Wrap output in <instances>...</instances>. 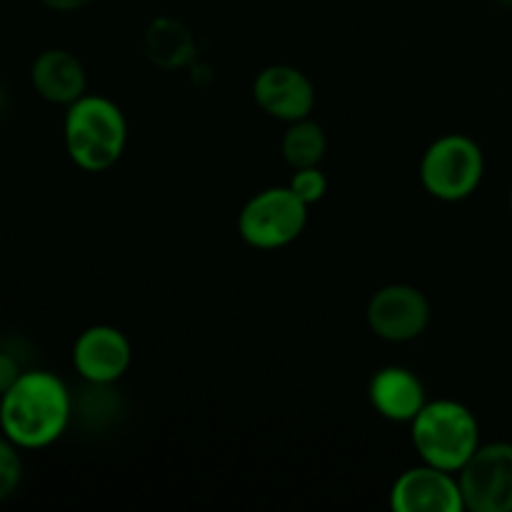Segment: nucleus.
<instances>
[{
  "mask_svg": "<svg viewBox=\"0 0 512 512\" xmlns=\"http://www.w3.org/2000/svg\"><path fill=\"white\" fill-rule=\"evenodd\" d=\"M510 213H512V185H510Z\"/></svg>",
  "mask_w": 512,
  "mask_h": 512,
  "instance_id": "6ab92c4d",
  "label": "nucleus"
},
{
  "mask_svg": "<svg viewBox=\"0 0 512 512\" xmlns=\"http://www.w3.org/2000/svg\"><path fill=\"white\" fill-rule=\"evenodd\" d=\"M458 480L465 510L512 512V443L480 445L460 468Z\"/></svg>",
  "mask_w": 512,
  "mask_h": 512,
  "instance_id": "423d86ee",
  "label": "nucleus"
},
{
  "mask_svg": "<svg viewBox=\"0 0 512 512\" xmlns=\"http://www.w3.org/2000/svg\"><path fill=\"white\" fill-rule=\"evenodd\" d=\"M73 398L58 375L28 370L0 395V430L23 450H40L63 438Z\"/></svg>",
  "mask_w": 512,
  "mask_h": 512,
  "instance_id": "f257e3e1",
  "label": "nucleus"
},
{
  "mask_svg": "<svg viewBox=\"0 0 512 512\" xmlns=\"http://www.w3.org/2000/svg\"><path fill=\"white\" fill-rule=\"evenodd\" d=\"M18 450V445L0 430V500H8L23 480V460Z\"/></svg>",
  "mask_w": 512,
  "mask_h": 512,
  "instance_id": "2eb2a0df",
  "label": "nucleus"
},
{
  "mask_svg": "<svg viewBox=\"0 0 512 512\" xmlns=\"http://www.w3.org/2000/svg\"><path fill=\"white\" fill-rule=\"evenodd\" d=\"M368 400L370 408L380 418L410 425L428 403V395H425L423 380L413 370L403 368V365H385V368L375 370L370 378Z\"/></svg>",
  "mask_w": 512,
  "mask_h": 512,
  "instance_id": "9b49d317",
  "label": "nucleus"
},
{
  "mask_svg": "<svg viewBox=\"0 0 512 512\" xmlns=\"http://www.w3.org/2000/svg\"><path fill=\"white\" fill-rule=\"evenodd\" d=\"M143 50L150 63L160 70H180L190 68L198 60V45L193 33L183 20L173 15H160L150 20L145 28Z\"/></svg>",
  "mask_w": 512,
  "mask_h": 512,
  "instance_id": "ddd939ff",
  "label": "nucleus"
},
{
  "mask_svg": "<svg viewBox=\"0 0 512 512\" xmlns=\"http://www.w3.org/2000/svg\"><path fill=\"white\" fill-rule=\"evenodd\" d=\"M30 83L40 98L55 105H70L88 93L85 65L63 48H48L33 60Z\"/></svg>",
  "mask_w": 512,
  "mask_h": 512,
  "instance_id": "f8f14e48",
  "label": "nucleus"
},
{
  "mask_svg": "<svg viewBox=\"0 0 512 512\" xmlns=\"http://www.w3.org/2000/svg\"><path fill=\"white\" fill-rule=\"evenodd\" d=\"M20 373H23V370H20L18 360L10 353H0V395L20 378Z\"/></svg>",
  "mask_w": 512,
  "mask_h": 512,
  "instance_id": "f3484780",
  "label": "nucleus"
},
{
  "mask_svg": "<svg viewBox=\"0 0 512 512\" xmlns=\"http://www.w3.org/2000/svg\"><path fill=\"white\" fill-rule=\"evenodd\" d=\"M280 153L293 170L320 165L328 153V135H325L323 125L315 123L313 118L288 123L283 140H280Z\"/></svg>",
  "mask_w": 512,
  "mask_h": 512,
  "instance_id": "4468645a",
  "label": "nucleus"
},
{
  "mask_svg": "<svg viewBox=\"0 0 512 512\" xmlns=\"http://www.w3.org/2000/svg\"><path fill=\"white\" fill-rule=\"evenodd\" d=\"M133 363V345L115 325H90L73 345V368L88 385L118 383Z\"/></svg>",
  "mask_w": 512,
  "mask_h": 512,
  "instance_id": "1a4fd4ad",
  "label": "nucleus"
},
{
  "mask_svg": "<svg viewBox=\"0 0 512 512\" xmlns=\"http://www.w3.org/2000/svg\"><path fill=\"white\" fill-rule=\"evenodd\" d=\"M410 440L420 463L460 473L480 448V423L458 400H428L410 423Z\"/></svg>",
  "mask_w": 512,
  "mask_h": 512,
  "instance_id": "7ed1b4c3",
  "label": "nucleus"
},
{
  "mask_svg": "<svg viewBox=\"0 0 512 512\" xmlns=\"http://www.w3.org/2000/svg\"><path fill=\"white\" fill-rule=\"evenodd\" d=\"M430 300L415 285L390 283L375 290L365 308V320L375 338L385 343L418 340L430 325Z\"/></svg>",
  "mask_w": 512,
  "mask_h": 512,
  "instance_id": "0eeeda50",
  "label": "nucleus"
},
{
  "mask_svg": "<svg viewBox=\"0 0 512 512\" xmlns=\"http://www.w3.org/2000/svg\"><path fill=\"white\" fill-rule=\"evenodd\" d=\"M253 98L258 108L280 123L310 118L315 110V85L300 68L275 63L260 70L253 80Z\"/></svg>",
  "mask_w": 512,
  "mask_h": 512,
  "instance_id": "9d476101",
  "label": "nucleus"
},
{
  "mask_svg": "<svg viewBox=\"0 0 512 512\" xmlns=\"http://www.w3.org/2000/svg\"><path fill=\"white\" fill-rule=\"evenodd\" d=\"M500 3H503V5H512V0H500Z\"/></svg>",
  "mask_w": 512,
  "mask_h": 512,
  "instance_id": "aec40b11",
  "label": "nucleus"
},
{
  "mask_svg": "<svg viewBox=\"0 0 512 512\" xmlns=\"http://www.w3.org/2000/svg\"><path fill=\"white\" fill-rule=\"evenodd\" d=\"M420 183L425 193L443 203H460L480 188L485 153L470 135L448 133L425 148L420 158Z\"/></svg>",
  "mask_w": 512,
  "mask_h": 512,
  "instance_id": "20e7f679",
  "label": "nucleus"
},
{
  "mask_svg": "<svg viewBox=\"0 0 512 512\" xmlns=\"http://www.w3.org/2000/svg\"><path fill=\"white\" fill-rule=\"evenodd\" d=\"M308 208L290 185H275L250 195L238 213V235L255 250H280L303 235Z\"/></svg>",
  "mask_w": 512,
  "mask_h": 512,
  "instance_id": "39448f33",
  "label": "nucleus"
},
{
  "mask_svg": "<svg viewBox=\"0 0 512 512\" xmlns=\"http://www.w3.org/2000/svg\"><path fill=\"white\" fill-rule=\"evenodd\" d=\"M68 158L85 173L113 168L128 145V120L118 103L105 95H88L68 105L63 123Z\"/></svg>",
  "mask_w": 512,
  "mask_h": 512,
  "instance_id": "f03ea898",
  "label": "nucleus"
},
{
  "mask_svg": "<svg viewBox=\"0 0 512 512\" xmlns=\"http://www.w3.org/2000/svg\"><path fill=\"white\" fill-rule=\"evenodd\" d=\"M43 5H48L50 10H58V13H75V10L85 8L93 0H40Z\"/></svg>",
  "mask_w": 512,
  "mask_h": 512,
  "instance_id": "a211bd4d",
  "label": "nucleus"
},
{
  "mask_svg": "<svg viewBox=\"0 0 512 512\" xmlns=\"http://www.w3.org/2000/svg\"><path fill=\"white\" fill-rule=\"evenodd\" d=\"M288 185L305 205L320 203V200L325 198V193H328V178H325V173L320 170V165L293 170Z\"/></svg>",
  "mask_w": 512,
  "mask_h": 512,
  "instance_id": "dca6fc26",
  "label": "nucleus"
},
{
  "mask_svg": "<svg viewBox=\"0 0 512 512\" xmlns=\"http://www.w3.org/2000/svg\"><path fill=\"white\" fill-rule=\"evenodd\" d=\"M395 512H463L458 473L420 463L395 478L388 498Z\"/></svg>",
  "mask_w": 512,
  "mask_h": 512,
  "instance_id": "6e6552de",
  "label": "nucleus"
}]
</instances>
